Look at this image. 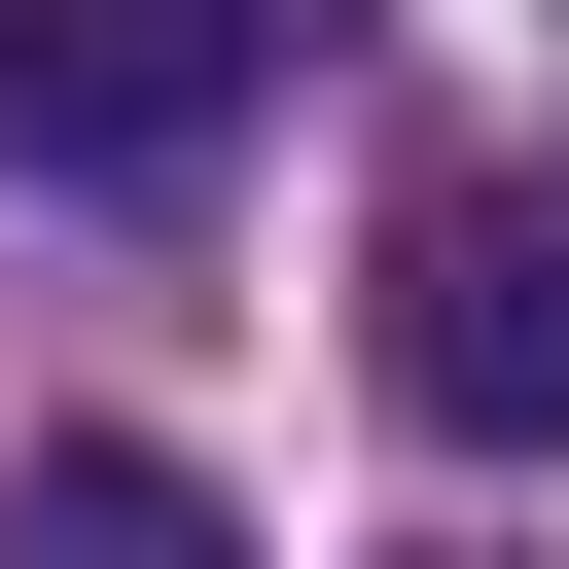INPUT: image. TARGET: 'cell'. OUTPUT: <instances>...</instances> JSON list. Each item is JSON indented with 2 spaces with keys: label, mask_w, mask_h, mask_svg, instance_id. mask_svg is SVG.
Listing matches in <instances>:
<instances>
[{
  "label": "cell",
  "mask_w": 569,
  "mask_h": 569,
  "mask_svg": "<svg viewBox=\"0 0 569 569\" xmlns=\"http://www.w3.org/2000/svg\"><path fill=\"white\" fill-rule=\"evenodd\" d=\"M356 356H391L427 462H569V178H498V142L391 178V320H356Z\"/></svg>",
  "instance_id": "6da1fadb"
},
{
  "label": "cell",
  "mask_w": 569,
  "mask_h": 569,
  "mask_svg": "<svg viewBox=\"0 0 569 569\" xmlns=\"http://www.w3.org/2000/svg\"><path fill=\"white\" fill-rule=\"evenodd\" d=\"M284 0H0V178H213Z\"/></svg>",
  "instance_id": "7a4b0ae2"
},
{
  "label": "cell",
  "mask_w": 569,
  "mask_h": 569,
  "mask_svg": "<svg viewBox=\"0 0 569 569\" xmlns=\"http://www.w3.org/2000/svg\"><path fill=\"white\" fill-rule=\"evenodd\" d=\"M0 569H249V498H213V462H142V427H71V462L0 498Z\"/></svg>",
  "instance_id": "3957f363"
}]
</instances>
